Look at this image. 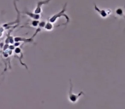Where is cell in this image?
I'll use <instances>...</instances> for the list:
<instances>
[{
    "label": "cell",
    "mask_w": 125,
    "mask_h": 109,
    "mask_svg": "<svg viewBox=\"0 0 125 109\" xmlns=\"http://www.w3.org/2000/svg\"><path fill=\"white\" fill-rule=\"evenodd\" d=\"M45 23H46V21H40V22H39L38 28H40V29H43V28L45 27Z\"/></svg>",
    "instance_id": "9"
},
{
    "label": "cell",
    "mask_w": 125,
    "mask_h": 109,
    "mask_svg": "<svg viewBox=\"0 0 125 109\" xmlns=\"http://www.w3.org/2000/svg\"><path fill=\"white\" fill-rule=\"evenodd\" d=\"M83 95H85L83 91H80L78 94H75L73 92V84H72L71 79H70V90H69V95H68V99L71 103L75 104L79 101L81 96H82Z\"/></svg>",
    "instance_id": "2"
},
{
    "label": "cell",
    "mask_w": 125,
    "mask_h": 109,
    "mask_svg": "<svg viewBox=\"0 0 125 109\" xmlns=\"http://www.w3.org/2000/svg\"><path fill=\"white\" fill-rule=\"evenodd\" d=\"M67 4H67V3H65L64 5H63V7H62V10H61L60 12L57 13V14H55V15H53L52 16H51V17L48 19L49 22H51V23H55L56 21H57V20H58L59 18H61V17H64L65 19H66V22L63 23V24H62V25H58V26H57V27H58V26H67V25L69 24V22L70 21V17H69V16H67L66 14H65Z\"/></svg>",
    "instance_id": "1"
},
{
    "label": "cell",
    "mask_w": 125,
    "mask_h": 109,
    "mask_svg": "<svg viewBox=\"0 0 125 109\" xmlns=\"http://www.w3.org/2000/svg\"><path fill=\"white\" fill-rule=\"evenodd\" d=\"M51 2V0H37V7L35 8L33 13L35 14H39L40 15L42 13V6L45 5V4H47Z\"/></svg>",
    "instance_id": "3"
},
{
    "label": "cell",
    "mask_w": 125,
    "mask_h": 109,
    "mask_svg": "<svg viewBox=\"0 0 125 109\" xmlns=\"http://www.w3.org/2000/svg\"><path fill=\"white\" fill-rule=\"evenodd\" d=\"M22 14L29 16L32 20H38V21H39V20L40 19V17H41V16H40V15L35 14V13H33V12H29L28 9H25V11H23Z\"/></svg>",
    "instance_id": "5"
},
{
    "label": "cell",
    "mask_w": 125,
    "mask_h": 109,
    "mask_svg": "<svg viewBox=\"0 0 125 109\" xmlns=\"http://www.w3.org/2000/svg\"><path fill=\"white\" fill-rule=\"evenodd\" d=\"M39 22H40V21H38V20H33V21H30L29 25L32 27L36 28V27H38V26H39Z\"/></svg>",
    "instance_id": "8"
},
{
    "label": "cell",
    "mask_w": 125,
    "mask_h": 109,
    "mask_svg": "<svg viewBox=\"0 0 125 109\" xmlns=\"http://www.w3.org/2000/svg\"><path fill=\"white\" fill-rule=\"evenodd\" d=\"M54 27H55V26H54L53 23H51V22H49V21H47V22L45 23V27H44V29H45V31L50 32V31H52Z\"/></svg>",
    "instance_id": "6"
},
{
    "label": "cell",
    "mask_w": 125,
    "mask_h": 109,
    "mask_svg": "<svg viewBox=\"0 0 125 109\" xmlns=\"http://www.w3.org/2000/svg\"><path fill=\"white\" fill-rule=\"evenodd\" d=\"M94 9H95L96 12H98V14H99V16L102 18H106L111 14V9H100L99 8H98V6L96 5V4H94Z\"/></svg>",
    "instance_id": "4"
},
{
    "label": "cell",
    "mask_w": 125,
    "mask_h": 109,
    "mask_svg": "<svg viewBox=\"0 0 125 109\" xmlns=\"http://www.w3.org/2000/svg\"><path fill=\"white\" fill-rule=\"evenodd\" d=\"M115 15H116V17H123V8H117L115 10Z\"/></svg>",
    "instance_id": "7"
},
{
    "label": "cell",
    "mask_w": 125,
    "mask_h": 109,
    "mask_svg": "<svg viewBox=\"0 0 125 109\" xmlns=\"http://www.w3.org/2000/svg\"><path fill=\"white\" fill-rule=\"evenodd\" d=\"M13 44H14L15 48H16V47H20V46H21V42H15Z\"/></svg>",
    "instance_id": "10"
}]
</instances>
